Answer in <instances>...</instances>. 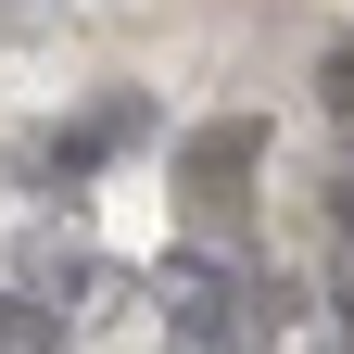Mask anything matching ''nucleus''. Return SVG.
Wrapping results in <instances>:
<instances>
[{"label": "nucleus", "instance_id": "1", "mask_svg": "<svg viewBox=\"0 0 354 354\" xmlns=\"http://www.w3.org/2000/svg\"><path fill=\"white\" fill-rule=\"evenodd\" d=\"M152 317H165L177 354H241V279L215 253H165L152 266Z\"/></svg>", "mask_w": 354, "mask_h": 354}, {"label": "nucleus", "instance_id": "2", "mask_svg": "<svg viewBox=\"0 0 354 354\" xmlns=\"http://www.w3.org/2000/svg\"><path fill=\"white\" fill-rule=\"evenodd\" d=\"M140 127H152V114H140V102H127V88H114L102 114H76V127H51V140L26 152V177H102L114 152H140Z\"/></svg>", "mask_w": 354, "mask_h": 354}, {"label": "nucleus", "instance_id": "3", "mask_svg": "<svg viewBox=\"0 0 354 354\" xmlns=\"http://www.w3.org/2000/svg\"><path fill=\"white\" fill-rule=\"evenodd\" d=\"M253 165H266V127H241V114H228V127H190V140H177V177H190V203H203V215L228 203Z\"/></svg>", "mask_w": 354, "mask_h": 354}, {"label": "nucleus", "instance_id": "4", "mask_svg": "<svg viewBox=\"0 0 354 354\" xmlns=\"http://www.w3.org/2000/svg\"><path fill=\"white\" fill-rule=\"evenodd\" d=\"M291 329H304V279H279V266L241 279V354H253V342H291Z\"/></svg>", "mask_w": 354, "mask_h": 354}, {"label": "nucleus", "instance_id": "5", "mask_svg": "<svg viewBox=\"0 0 354 354\" xmlns=\"http://www.w3.org/2000/svg\"><path fill=\"white\" fill-rule=\"evenodd\" d=\"M0 354H64V304H38V291H0Z\"/></svg>", "mask_w": 354, "mask_h": 354}, {"label": "nucleus", "instance_id": "6", "mask_svg": "<svg viewBox=\"0 0 354 354\" xmlns=\"http://www.w3.org/2000/svg\"><path fill=\"white\" fill-rule=\"evenodd\" d=\"M317 114H329L342 140H354V26L329 38V51H317Z\"/></svg>", "mask_w": 354, "mask_h": 354}, {"label": "nucleus", "instance_id": "7", "mask_svg": "<svg viewBox=\"0 0 354 354\" xmlns=\"http://www.w3.org/2000/svg\"><path fill=\"white\" fill-rule=\"evenodd\" d=\"M329 228H342V253H354V165L329 177Z\"/></svg>", "mask_w": 354, "mask_h": 354}, {"label": "nucleus", "instance_id": "8", "mask_svg": "<svg viewBox=\"0 0 354 354\" xmlns=\"http://www.w3.org/2000/svg\"><path fill=\"white\" fill-rule=\"evenodd\" d=\"M342 354H354V342H342Z\"/></svg>", "mask_w": 354, "mask_h": 354}]
</instances>
